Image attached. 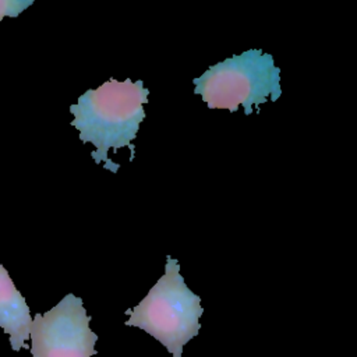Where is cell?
Returning a JSON list of instances; mask_svg holds the SVG:
<instances>
[{
    "mask_svg": "<svg viewBox=\"0 0 357 357\" xmlns=\"http://www.w3.org/2000/svg\"><path fill=\"white\" fill-rule=\"evenodd\" d=\"M149 89L142 79L117 81L110 78L96 89L84 92L77 103L70 106L74 114L71 124L79 131V139L95 146L91 152L93 160L105 169L116 173L120 167L109 159V151L127 146L131 151L130 160L135 156L132 141L137 137L139 124L145 119L144 105L148 103Z\"/></svg>",
    "mask_w": 357,
    "mask_h": 357,
    "instance_id": "6da1fadb",
    "label": "cell"
},
{
    "mask_svg": "<svg viewBox=\"0 0 357 357\" xmlns=\"http://www.w3.org/2000/svg\"><path fill=\"white\" fill-rule=\"evenodd\" d=\"M204 312L201 297L192 293L180 275V264L166 257L165 273L149 293L131 310L127 326H137L159 340L173 357H181L183 347L201 329Z\"/></svg>",
    "mask_w": 357,
    "mask_h": 357,
    "instance_id": "7a4b0ae2",
    "label": "cell"
},
{
    "mask_svg": "<svg viewBox=\"0 0 357 357\" xmlns=\"http://www.w3.org/2000/svg\"><path fill=\"white\" fill-rule=\"evenodd\" d=\"M194 93L201 95L209 109L237 112L241 105L248 116L257 106L276 102L282 95L280 68L273 56L261 49H250L211 66L201 77L194 78Z\"/></svg>",
    "mask_w": 357,
    "mask_h": 357,
    "instance_id": "3957f363",
    "label": "cell"
},
{
    "mask_svg": "<svg viewBox=\"0 0 357 357\" xmlns=\"http://www.w3.org/2000/svg\"><path fill=\"white\" fill-rule=\"evenodd\" d=\"M89 322L82 298L68 293L53 308L32 318V357H92L98 335Z\"/></svg>",
    "mask_w": 357,
    "mask_h": 357,
    "instance_id": "277c9868",
    "label": "cell"
},
{
    "mask_svg": "<svg viewBox=\"0 0 357 357\" xmlns=\"http://www.w3.org/2000/svg\"><path fill=\"white\" fill-rule=\"evenodd\" d=\"M31 311L24 296L17 290L7 269L0 264V328L10 336L14 351L26 347L31 331Z\"/></svg>",
    "mask_w": 357,
    "mask_h": 357,
    "instance_id": "5b68a950",
    "label": "cell"
},
{
    "mask_svg": "<svg viewBox=\"0 0 357 357\" xmlns=\"http://www.w3.org/2000/svg\"><path fill=\"white\" fill-rule=\"evenodd\" d=\"M33 0H0V21L4 17H18Z\"/></svg>",
    "mask_w": 357,
    "mask_h": 357,
    "instance_id": "8992f818",
    "label": "cell"
}]
</instances>
